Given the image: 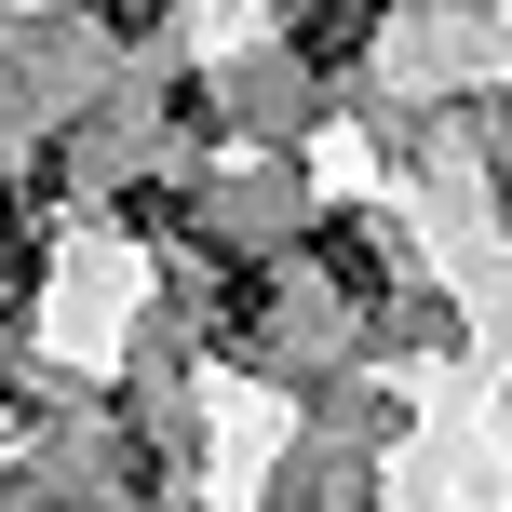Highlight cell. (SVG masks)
<instances>
[{"label": "cell", "instance_id": "6da1fadb", "mask_svg": "<svg viewBox=\"0 0 512 512\" xmlns=\"http://www.w3.org/2000/svg\"><path fill=\"white\" fill-rule=\"evenodd\" d=\"M378 14H391V0H297V54H310V68H351V54L378 41Z\"/></svg>", "mask_w": 512, "mask_h": 512}, {"label": "cell", "instance_id": "7a4b0ae2", "mask_svg": "<svg viewBox=\"0 0 512 512\" xmlns=\"http://www.w3.org/2000/svg\"><path fill=\"white\" fill-rule=\"evenodd\" d=\"M310 256L337 270V297H378V230H364V216H324V230H310Z\"/></svg>", "mask_w": 512, "mask_h": 512}, {"label": "cell", "instance_id": "3957f363", "mask_svg": "<svg viewBox=\"0 0 512 512\" xmlns=\"http://www.w3.org/2000/svg\"><path fill=\"white\" fill-rule=\"evenodd\" d=\"M108 27H122V41H135V27H162V0H108Z\"/></svg>", "mask_w": 512, "mask_h": 512}]
</instances>
